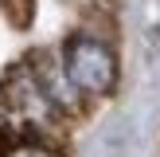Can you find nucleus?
<instances>
[{"label":"nucleus","instance_id":"nucleus-1","mask_svg":"<svg viewBox=\"0 0 160 157\" xmlns=\"http://www.w3.org/2000/svg\"><path fill=\"white\" fill-rule=\"evenodd\" d=\"M0 114L12 126V138H39V141H51L55 130L67 122L43 94L28 59L8 67L4 78H0Z\"/></svg>","mask_w":160,"mask_h":157},{"label":"nucleus","instance_id":"nucleus-2","mask_svg":"<svg viewBox=\"0 0 160 157\" xmlns=\"http://www.w3.org/2000/svg\"><path fill=\"white\" fill-rule=\"evenodd\" d=\"M59 63L67 71V78L74 83V90L82 94L86 102L94 98H109L117 90V78H121V63H117V51L106 35L98 31H74V35L62 43Z\"/></svg>","mask_w":160,"mask_h":157},{"label":"nucleus","instance_id":"nucleus-3","mask_svg":"<svg viewBox=\"0 0 160 157\" xmlns=\"http://www.w3.org/2000/svg\"><path fill=\"white\" fill-rule=\"evenodd\" d=\"M28 63H31V71H35V78H39V86H43V94L51 98V106L59 110L62 118H74V114H82L86 98L74 90V83L67 78V71H62L59 55L35 51V55H28Z\"/></svg>","mask_w":160,"mask_h":157},{"label":"nucleus","instance_id":"nucleus-4","mask_svg":"<svg viewBox=\"0 0 160 157\" xmlns=\"http://www.w3.org/2000/svg\"><path fill=\"white\" fill-rule=\"evenodd\" d=\"M35 8H39V0H0V12L16 31H28L35 24Z\"/></svg>","mask_w":160,"mask_h":157},{"label":"nucleus","instance_id":"nucleus-5","mask_svg":"<svg viewBox=\"0 0 160 157\" xmlns=\"http://www.w3.org/2000/svg\"><path fill=\"white\" fill-rule=\"evenodd\" d=\"M0 157H59V153H55L51 141H39V138H12L4 149H0Z\"/></svg>","mask_w":160,"mask_h":157},{"label":"nucleus","instance_id":"nucleus-6","mask_svg":"<svg viewBox=\"0 0 160 157\" xmlns=\"http://www.w3.org/2000/svg\"><path fill=\"white\" fill-rule=\"evenodd\" d=\"M102 4H113V0H102Z\"/></svg>","mask_w":160,"mask_h":157},{"label":"nucleus","instance_id":"nucleus-7","mask_svg":"<svg viewBox=\"0 0 160 157\" xmlns=\"http://www.w3.org/2000/svg\"><path fill=\"white\" fill-rule=\"evenodd\" d=\"M156 4H160V0H156Z\"/></svg>","mask_w":160,"mask_h":157}]
</instances>
